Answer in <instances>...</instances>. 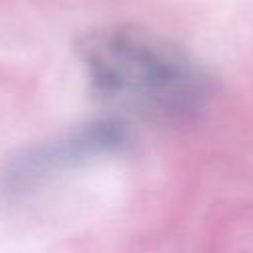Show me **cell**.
Masks as SVG:
<instances>
[{
	"instance_id": "1",
	"label": "cell",
	"mask_w": 253,
	"mask_h": 253,
	"mask_svg": "<svg viewBox=\"0 0 253 253\" xmlns=\"http://www.w3.org/2000/svg\"><path fill=\"white\" fill-rule=\"evenodd\" d=\"M77 55L95 99L126 123H190L215 95L211 73L192 53L140 26L91 30L77 42Z\"/></svg>"
},
{
	"instance_id": "2",
	"label": "cell",
	"mask_w": 253,
	"mask_h": 253,
	"mask_svg": "<svg viewBox=\"0 0 253 253\" xmlns=\"http://www.w3.org/2000/svg\"><path fill=\"white\" fill-rule=\"evenodd\" d=\"M130 144L132 128L126 121L119 117L89 121L18 154L6 172V182L14 192L28 190L61 172L119 154Z\"/></svg>"
}]
</instances>
